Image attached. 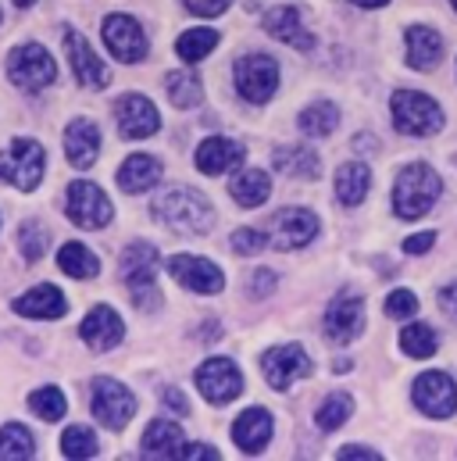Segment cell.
I'll list each match as a JSON object with an SVG mask.
<instances>
[{
    "label": "cell",
    "mask_w": 457,
    "mask_h": 461,
    "mask_svg": "<svg viewBox=\"0 0 457 461\" xmlns=\"http://www.w3.org/2000/svg\"><path fill=\"white\" fill-rule=\"evenodd\" d=\"M154 219L165 226L168 232H179V236H201L215 226V208L204 194L197 190H186V186H175V190H165L157 201H154Z\"/></svg>",
    "instance_id": "1"
},
{
    "label": "cell",
    "mask_w": 457,
    "mask_h": 461,
    "mask_svg": "<svg viewBox=\"0 0 457 461\" xmlns=\"http://www.w3.org/2000/svg\"><path fill=\"white\" fill-rule=\"evenodd\" d=\"M118 272H121V283H125L132 304L143 315H150V312L161 308V294H157V283H154V272H157V250H154V243H129L125 254H121Z\"/></svg>",
    "instance_id": "2"
},
{
    "label": "cell",
    "mask_w": 457,
    "mask_h": 461,
    "mask_svg": "<svg viewBox=\"0 0 457 461\" xmlns=\"http://www.w3.org/2000/svg\"><path fill=\"white\" fill-rule=\"evenodd\" d=\"M440 190H444V183H440V176L429 165H422V161L404 165L397 183H393V212L400 219L415 222V219H422L436 204Z\"/></svg>",
    "instance_id": "3"
},
{
    "label": "cell",
    "mask_w": 457,
    "mask_h": 461,
    "mask_svg": "<svg viewBox=\"0 0 457 461\" xmlns=\"http://www.w3.org/2000/svg\"><path fill=\"white\" fill-rule=\"evenodd\" d=\"M390 108H393V125L404 132V136H433L444 129V112L433 97L418 94V90H397L390 97Z\"/></svg>",
    "instance_id": "4"
},
{
    "label": "cell",
    "mask_w": 457,
    "mask_h": 461,
    "mask_svg": "<svg viewBox=\"0 0 457 461\" xmlns=\"http://www.w3.org/2000/svg\"><path fill=\"white\" fill-rule=\"evenodd\" d=\"M43 165H47V154L36 140L29 136H18L11 140V147L0 154V183H11L18 190H36L40 179H43Z\"/></svg>",
    "instance_id": "5"
},
{
    "label": "cell",
    "mask_w": 457,
    "mask_h": 461,
    "mask_svg": "<svg viewBox=\"0 0 457 461\" xmlns=\"http://www.w3.org/2000/svg\"><path fill=\"white\" fill-rule=\"evenodd\" d=\"M7 76H11L14 86L36 94V90H43V86H50L58 79V65L40 43H22L7 58Z\"/></svg>",
    "instance_id": "6"
},
{
    "label": "cell",
    "mask_w": 457,
    "mask_h": 461,
    "mask_svg": "<svg viewBox=\"0 0 457 461\" xmlns=\"http://www.w3.org/2000/svg\"><path fill=\"white\" fill-rule=\"evenodd\" d=\"M232 79H236V90L243 101L264 104V101H272V94L279 86V65L268 54H243L232 68Z\"/></svg>",
    "instance_id": "7"
},
{
    "label": "cell",
    "mask_w": 457,
    "mask_h": 461,
    "mask_svg": "<svg viewBox=\"0 0 457 461\" xmlns=\"http://www.w3.org/2000/svg\"><path fill=\"white\" fill-rule=\"evenodd\" d=\"M65 212H68V219H72L79 230H104L114 215L108 194H104L97 183H86V179H79V183L68 186V204H65Z\"/></svg>",
    "instance_id": "8"
},
{
    "label": "cell",
    "mask_w": 457,
    "mask_h": 461,
    "mask_svg": "<svg viewBox=\"0 0 457 461\" xmlns=\"http://www.w3.org/2000/svg\"><path fill=\"white\" fill-rule=\"evenodd\" d=\"M311 357L300 344H286V347H272L261 354V372L268 379L272 390H290L297 379H308L311 375Z\"/></svg>",
    "instance_id": "9"
},
{
    "label": "cell",
    "mask_w": 457,
    "mask_h": 461,
    "mask_svg": "<svg viewBox=\"0 0 457 461\" xmlns=\"http://www.w3.org/2000/svg\"><path fill=\"white\" fill-rule=\"evenodd\" d=\"M90 393H94V404H90V408H94L97 422L108 426V429H121V426L136 415V397H132L129 386H121L118 379L97 375L94 386H90Z\"/></svg>",
    "instance_id": "10"
},
{
    "label": "cell",
    "mask_w": 457,
    "mask_h": 461,
    "mask_svg": "<svg viewBox=\"0 0 457 461\" xmlns=\"http://www.w3.org/2000/svg\"><path fill=\"white\" fill-rule=\"evenodd\" d=\"M418 411H426L429 419H451L457 411V386L447 372H426L415 379L411 390Z\"/></svg>",
    "instance_id": "11"
},
{
    "label": "cell",
    "mask_w": 457,
    "mask_h": 461,
    "mask_svg": "<svg viewBox=\"0 0 457 461\" xmlns=\"http://www.w3.org/2000/svg\"><path fill=\"white\" fill-rule=\"evenodd\" d=\"M168 276L179 286L193 290V294H219L226 286L222 268L215 261H208V258H197V254H175V258H168Z\"/></svg>",
    "instance_id": "12"
},
{
    "label": "cell",
    "mask_w": 457,
    "mask_h": 461,
    "mask_svg": "<svg viewBox=\"0 0 457 461\" xmlns=\"http://www.w3.org/2000/svg\"><path fill=\"white\" fill-rule=\"evenodd\" d=\"M104 43H108V50L114 58L125 61V65L147 58V32L129 14H108L104 18Z\"/></svg>",
    "instance_id": "13"
},
{
    "label": "cell",
    "mask_w": 457,
    "mask_h": 461,
    "mask_svg": "<svg viewBox=\"0 0 457 461\" xmlns=\"http://www.w3.org/2000/svg\"><path fill=\"white\" fill-rule=\"evenodd\" d=\"M65 54H68V65H72V76L79 79V86H90V90H104L108 86L112 72L94 54V47L83 40V32H76V29L65 32Z\"/></svg>",
    "instance_id": "14"
},
{
    "label": "cell",
    "mask_w": 457,
    "mask_h": 461,
    "mask_svg": "<svg viewBox=\"0 0 457 461\" xmlns=\"http://www.w3.org/2000/svg\"><path fill=\"white\" fill-rule=\"evenodd\" d=\"M114 118H118V132H121L125 140H147V136H154V132L161 129L157 108H154L147 97H139V94L118 97Z\"/></svg>",
    "instance_id": "15"
},
{
    "label": "cell",
    "mask_w": 457,
    "mask_h": 461,
    "mask_svg": "<svg viewBox=\"0 0 457 461\" xmlns=\"http://www.w3.org/2000/svg\"><path fill=\"white\" fill-rule=\"evenodd\" d=\"M197 386H201V393H204L211 404H226L232 397H239L243 375H239V368H236L228 357H211V361H204V365L197 368Z\"/></svg>",
    "instance_id": "16"
},
{
    "label": "cell",
    "mask_w": 457,
    "mask_h": 461,
    "mask_svg": "<svg viewBox=\"0 0 457 461\" xmlns=\"http://www.w3.org/2000/svg\"><path fill=\"white\" fill-rule=\"evenodd\" d=\"M364 330V301L357 294H340L326 312V337L333 344H350Z\"/></svg>",
    "instance_id": "17"
},
{
    "label": "cell",
    "mask_w": 457,
    "mask_h": 461,
    "mask_svg": "<svg viewBox=\"0 0 457 461\" xmlns=\"http://www.w3.org/2000/svg\"><path fill=\"white\" fill-rule=\"evenodd\" d=\"M318 232V219L308 212V208H286L275 215L272 222V240L279 250H297V247H308Z\"/></svg>",
    "instance_id": "18"
},
{
    "label": "cell",
    "mask_w": 457,
    "mask_h": 461,
    "mask_svg": "<svg viewBox=\"0 0 457 461\" xmlns=\"http://www.w3.org/2000/svg\"><path fill=\"white\" fill-rule=\"evenodd\" d=\"M264 29H268V36L282 40L286 47H297V50H311V47H315V36L304 29L300 11H297L293 4H282V7L268 11V14H264Z\"/></svg>",
    "instance_id": "19"
},
{
    "label": "cell",
    "mask_w": 457,
    "mask_h": 461,
    "mask_svg": "<svg viewBox=\"0 0 457 461\" xmlns=\"http://www.w3.org/2000/svg\"><path fill=\"white\" fill-rule=\"evenodd\" d=\"M65 154L76 168H90L101 154V129L97 122L90 118H76L68 129H65Z\"/></svg>",
    "instance_id": "20"
},
{
    "label": "cell",
    "mask_w": 457,
    "mask_h": 461,
    "mask_svg": "<svg viewBox=\"0 0 457 461\" xmlns=\"http://www.w3.org/2000/svg\"><path fill=\"white\" fill-rule=\"evenodd\" d=\"M232 440L243 455H257L268 447L272 440V415L264 408H246L236 422H232Z\"/></svg>",
    "instance_id": "21"
},
{
    "label": "cell",
    "mask_w": 457,
    "mask_h": 461,
    "mask_svg": "<svg viewBox=\"0 0 457 461\" xmlns=\"http://www.w3.org/2000/svg\"><path fill=\"white\" fill-rule=\"evenodd\" d=\"M79 337L94 347V350H112V347L125 337V326H121V319H118L114 308L101 304V308H94V312L83 319Z\"/></svg>",
    "instance_id": "22"
},
{
    "label": "cell",
    "mask_w": 457,
    "mask_h": 461,
    "mask_svg": "<svg viewBox=\"0 0 457 461\" xmlns=\"http://www.w3.org/2000/svg\"><path fill=\"white\" fill-rule=\"evenodd\" d=\"M243 161V143L236 140H226V136H211L197 147V168L204 176H222V172H232L236 165Z\"/></svg>",
    "instance_id": "23"
},
{
    "label": "cell",
    "mask_w": 457,
    "mask_h": 461,
    "mask_svg": "<svg viewBox=\"0 0 457 461\" xmlns=\"http://www.w3.org/2000/svg\"><path fill=\"white\" fill-rule=\"evenodd\" d=\"M272 165H275V172L293 176V179H318V168H322L315 147H308V143H286V147H275Z\"/></svg>",
    "instance_id": "24"
},
{
    "label": "cell",
    "mask_w": 457,
    "mask_h": 461,
    "mask_svg": "<svg viewBox=\"0 0 457 461\" xmlns=\"http://www.w3.org/2000/svg\"><path fill=\"white\" fill-rule=\"evenodd\" d=\"M444 58V40L436 29L429 25H411L408 29V65L418 68V72H429L436 68Z\"/></svg>",
    "instance_id": "25"
},
{
    "label": "cell",
    "mask_w": 457,
    "mask_h": 461,
    "mask_svg": "<svg viewBox=\"0 0 457 461\" xmlns=\"http://www.w3.org/2000/svg\"><path fill=\"white\" fill-rule=\"evenodd\" d=\"M14 312L25 315V319H61L65 315V294L50 283L43 286H32L29 294H22L14 301Z\"/></svg>",
    "instance_id": "26"
},
{
    "label": "cell",
    "mask_w": 457,
    "mask_h": 461,
    "mask_svg": "<svg viewBox=\"0 0 457 461\" xmlns=\"http://www.w3.org/2000/svg\"><path fill=\"white\" fill-rule=\"evenodd\" d=\"M183 444H186V440H183V429H179L172 419H154V422L147 426L143 440H139V447H143L147 458H179Z\"/></svg>",
    "instance_id": "27"
},
{
    "label": "cell",
    "mask_w": 457,
    "mask_h": 461,
    "mask_svg": "<svg viewBox=\"0 0 457 461\" xmlns=\"http://www.w3.org/2000/svg\"><path fill=\"white\" fill-rule=\"evenodd\" d=\"M157 179H161V161L150 154H132L118 168V186L125 194H143V190L157 186Z\"/></svg>",
    "instance_id": "28"
},
{
    "label": "cell",
    "mask_w": 457,
    "mask_h": 461,
    "mask_svg": "<svg viewBox=\"0 0 457 461\" xmlns=\"http://www.w3.org/2000/svg\"><path fill=\"white\" fill-rule=\"evenodd\" d=\"M228 194H232V201H236L239 208H257V204L268 201L272 179H268V172H261V168H246V172H239V176L228 179Z\"/></svg>",
    "instance_id": "29"
},
{
    "label": "cell",
    "mask_w": 457,
    "mask_h": 461,
    "mask_svg": "<svg viewBox=\"0 0 457 461\" xmlns=\"http://www.w3.org/2000/svg\"><path fill=\"white\" fill-rule=\"evenodd\" d=\"M372 190V172L361 165V161H350L336 168V197L346 208H357Z\"/></svg>",
    "instance_id": "30"
},
{
    "label": "cell",
    "mask_w": 457,
    "mask_h": 461,
    "mask_svg": "<svg viewBox=\"0 0 457 461\" xmlns=\"http://www.w3.org/2000/svg\"><path fill=\"white\" fill-rule=\"evenodd\" d=\"M58 268L72 279H94L101 272V258L83 243H65L58 254Z\"/></svg>",
    "instance_id": "31"
},
{
    "label": "cell",
    "mask_w": 457,
    "mask_h": 461,
    "mask_svg": "<svg viewBox=\"0 0 457 461\" xmlns=\"http://www.w3.org/2000/svg\"><path fill=\"white\" fill-rule=\"evenodd\" d=\"M219 47V32L215 29H186L175 43V54L186 61V65H197L201 58H208L211 50Z\"/></svg>",
    "instance_id": "32"
},
{
    "label": "cell",
    "mask_w": 457,
    "mask_h": 461,
    "mask_svg": "<svg viewBox=\"0 0 457 461\" xmlns=\"http://www.w3.org/2000/svg\"><path fill=\"white\" fill-rule=\"evenodd\" d=\"M165 90H168V101L175 108H197L204 101V86H201V79L193 72H172L165 79Z\"/></svg>",
    "instance_id": "33"
},
{
    "label": "cell",
    "mask_w": 457,
    "mask_h": 461,
    "mask_svg": "<svg viewBox=\"0 0 457 461\" xmlns=\"http://www.w3.org/2000/svg\"><path fill=\"white\" fill-rule=\"evenodd\" d=\"M336 125H340V108L329 104V101H318V104H311V108L300 115V132H304V136H315V140L329 136Z\"/></svg>",
    "instance_id": "34"
},
{
    "label": "cell",
    "mask_w": 457,
    "mask_h": 461,
    "mask_svg": "<svg viewBox=\"0 0 457 461\" xmlns=\"http://www.w3.org/2000/svg\"><path fill=\"white\" fill-rule=\"evenodd\" d=\"M350 411H354V401H350L346 393H329V397L318 404V411H315V426H318L322 433H333V429H340L343 422L350 419Z\"/></svg>",
    "instance_id": "35"
},
{
    "label": "cell",
    "mask_w": 457,
    "mask_h": 461,
    "mask_svg": "<svg viewBox=\"0 0 457 461\" xmlns=\"http://www.w3.org/2000/svg\"><path fill=\"white\" fill-rule=\"evenodd\" d=\"M29 408H32V415H40L43 422H58V419H65L68 401H65V393H61L58 386H43V390H32Z\"/></svg>",
    "instance_id": "36"
},
{
    "label": "cell",
    "mask_w": 457,
    "mask_h": 461,
    "mask_svg": "<svg viewBox=\"0 0 457 461\" xmlns=\"http://www.w3.org/2000/svg\"><path fill=\"white\" fill-rule=\"evenodd\" d=\"M36 455V440L25 426L11 422L0 429V458H32Z\"/></svg>",
    "instance_id": "37"
},
{
    "label": "cell",
    "mask_w": 457,
    "mask_h": 461,
    "mask_svg": "<svg viewBox=\"0 0 457 461\" xmlns=\"http://www.w3.org/2000/svg\"><path fill=\"white\" fill-rule=\"evenodd\" d=\"M436 330H429L426 322H415V326H408L404 333H400V347L411 354V357H433L436 354Z\"/></svg>",
    "instance_id": "38"
},
{
    "label": "cell",
    "mask_w": 457,
    "mask_h": 461,
    "mask_svg": "<svg viewBox=\"0 0 457 461\" xmlns=\"http://www.w3.org/2000/svg\"><path fill=\"white\" fill-rule=\"evenodd\" d=\"M61 451H65V458H94V455H97V437H94V429H86V426L65 429Z\"/></svg>",
    "instance_id": "39"
},
{
    "label": "cell",
    "mask_w": 457,
    "mask_h": 461,
    "mask_svg": "<svg viewBox=\"0 0 457 461\" xmlns=\"http://www.w3.org/2000/svg\"><path fill=\"white\" fill-rule=\"evenodd\" d=\"M47 230L40 226V222H25L22 230H18V250H22V258L25 261H40L43 254H47Z\"/></svg>",
    "instance_id": "40"
},
{
    "label": "cell",
    "mask_w": 457,
    "mask_h": 461,
    "mask_svg": "<svg viewBox=\"0 0 457 461\" xmlns=\"http://www.w3.org/2000/svg\"><path fill=\"white\" fill-rule=\"evenodd\" d=\"M415 312H418V297L411 290H393L386 297V315L390 319H411Z\"/></svg>",
    "instance_id": "41"
},
{
    "label": "cell",
    "mask_w": 457,
    "mask_h": 461,
    "mask_svg": "<svg viewBox=\"0 0 457 461\" xmlns=\"http://www.w3.org/2000/svg\"><path fill=\"white\" fill-rule=\"evenodd\" d=\"M228 247H232V254H239V258H250V254H257V250L264 247V232L236 230L232 236H228Z\"/></svg>",
    "instance_id": "42"
},
{
    "label": "cell",
    "mask_w": 457,
    "mask_h": 461,
    "mask_svg": "<svg viewBox=\"0 0 457 461\" xmlns=\"http://www.w3.org/2000/svg\"><path fill=\"white\" fill-rule=\"evenodd\" d=\"M275 283H279L275 272H268V268L254 272V276H250V297H268V294L275 290Z\"/></svg>",
    "instance_id": "43"
},
{
    "label": "cell",
    "mask_w": 457,
    "mask_h": 461,
    "mask_svg": "<svg viewBox=\"0 0 457 461\" xmlns=\"http://www.w3.org/2000/svg\"><path fill=\"white\" fill-rule=\"evenodd\" d=\"M228 7V0H186V11L201 14V18H215Z\"/></svg>",
    "instance_id": "44"
},
{
    "label": "cell",
    "mask_w": 457,
    "mask_h": 461,
    "mask_svg": "<svg viewBox=\"0 0 457 461\" xmlns=\"http://www.w3.org/2000/svg\"><path fill=\"white\" fill-rule=\"evenodd\" d=\"M161 404L172 408L175 415H190V404H186V397H183L175 386H165V390H161Z\"/></svg>",
    "instance_id": "45"
},
{
    "label": "cell",
    "mask_w": 457,
    "mask_h": 461,
    "mask_svg": "<svg viewBox=\"0 0 457 461\" xmlns=\"http://www.w3.org/2000/svg\"><path fill=\"white\" fill-rule=\"evenodd\" d=\"M179 458H190V461H215L219 458V451L211 447V444H183V451H179Z\"/></svg>",
    "instance_id": "46"
},
{
    "label": "cell",
    "mask_w": 457,
    "mask_h": 461,
    "mask_svg": "<svg viewBox=\"0 0 457 461\" xmlns=\"http://www.w3.org/2000/svg\"><path fill=\"white\" fill-rule=\"evenodd\" d=\"M436 243V232H418V236H408L404 240V254H422Z\"/></svg>",
    "instance_id": "47"
},
{
    "label": "cell",
    "mask_w": 457,
    "mask_h": 461,
    "mask_svg": "<svg viewBox=\"0 0 457 461\" xmlns=\"http://www.w3.org/2000/svg\"><path fill=\"white\" fill-rule=\"evenodd\" d=\"M340 458H343V461H375V458H379V451L350 444V447H340Z\"/></svg>",
    "instance_id": "48"
},
{
    "label": "cell",
    "mask_w": 457,
    "mask_h": 461,
    "mask_svg": "<svg viewBox=\"0 0 457 461\" xmlns=\"http://www.w3.org/2000/svg\"><path fill=\"white\" fill-rule=\"evenodd\" d=\"M440 308H444V312L457 322V283H451V286H444V290H440Z\"/></svg>",
    "instance_id": "49"
},
{
    "label": "cell",
    "mask_w": 457,
    "mask_h": 461,
    "mask_svg": "<svg viewBox=\"0 0 457 461\" xmlns=\"http://www.w3.org/2000/svg\"><path fill=\"white\" fill-rule=\"evenodd\" d=\"M375 143H379L375 136H368V132H357V140H354V150H357V154H368V150H375Z\"/></svg>",
    "instance_id": "50"
},
{
    "label": "cell",
    "mask_w": 457,
    "mask_h": 461,
    "mask_svg": "<svg viewBox=\"0 0 457 461\" xmlns=\"http://www.w3.org/2000/svg\"><path fill=\"white\" fill-rule=\"evenodd\" d=\"M354 4H357V7H382L386 0H354Z\"/></svg>",
    "instance_id": "51"
},
{
    "label": "cell",
    "mask_w": 457,
    "mask_h": 461,
    "mask_svg": "<svg viewBox=\"0 0 457 461\" xmlns=\"http://www.w3.org/2000/svg\"><path fill=\"white\" fill-rule=\"evenodd\" d=\"M14 4H18V7H29V4H32V0H14Z\"/></svg>",
    "instance_id": "52"
},
{
    "label": "cell",
    "mask_w": 457,
    "mask_h": 461,
    "mask_svg": "<svg viewBox=\"0 0 457 461\" xmlns=\"http://www.w3.org/2000/svg\"><path fill=\"white\" fill-rule=\"evenodd\" d=\"M454 7H457V0H454Z\"/></svg>",
    "instance_id": "53"
}]
</instances>
